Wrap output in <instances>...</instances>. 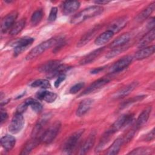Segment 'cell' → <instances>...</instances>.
I'll list each match as a JSON object with an SVG mask.
<instances>
[{
	"mask_svg": "<svg viewBox=\"0 0 155 155\" xmlns=\"http://www.w3.org/2000/svg\"><path fill=\"white\" fill-rule=\"evenodd\" d=\"M154 50L155 47L154 45L143 48L135 53L134 55V58L136 60H142L146 59L152 55L154 53Z\"/></svg>",
	"mask_w": 155,
	"mask_h": 155,
	"instance_id": "obj_15",
	"label": "cell"
},
{
	"mask_svg": "<svg viewBox=\"0 0 155 155\" xmlns=\"http://www.w3.org/2000/svg\"><path fill=\"white\" fill-rule=\"evenodd\" d=\"M18 12L16 11H13L9 14L7 15L2 20L1 28L2 32H6L8 30L11 29L13 25L15 24V22L18 17Z\"/></svg>",
	"mask_w": 155,
	"mask_h": 155,
	"instance_id": "obj_10",
	"label": "cell"
},
{
	"mask_svg": "<svg viewBox=\"0 0 155 155\" xmlns=\"http://www.w3.org/2000/svg\"><path fill=\"white\" fill-rule=\"evenodd\" d=\"M61 62L59 60H52L49 61L47 62L42 64L38 68L39 71L41 72H44L46 73H48L50 71H53L59 65H60Z\"/></svg>",
	"mask_w": 155,
	"mask_h": 155,
	"instance_id": "obj_23",
	"label": "cell"
},
{
	"mask_svg": "<svg viewBox=\"0 0 155 155\" xmlns=\"http://www.w3.org/2000/svg\"><path fill=\"white\" fill-rule=\"evenodd\" d=\"M130 40V35L128 33H124L114 39L110 45L111 48L124 46Z\"/></svg>",
	"mask_w": 155,
	"mask_h": 155,
	"instance_id": "obj_22",
	"label": "cell"
},
{
	"mask_svg": "<svg viewBox=\"0 0 155 155\" xmlns=\"http://www.w3.org/2000/svg\"><path fill=\"white\" fill-rule=\"evenodd\" d=\"M80 2L77 1H65L63 4V13L67 15L71 14L76 11L80 7Z\"/></svg>",
	"mask_w": 155,
	"mask_h": 155,
	"instance_id": "obj_20",
	"label": "cell"
},
{
	"mask_svg": "<svg viewBox=\"0 0 155 155\" xmlns=\"http://www.w3.org/2000/svg\"><path fill=\"white\" fill-rule=\"evenodd\" d=\"M151 111V107H148L144 109L142 113L139 114L136 123L135 127L136 130H138L142 127L147 122V120L149 119L150 113Z\"/></svg>",
	"mask_w": 155,
	"mask_h": 155,
	"instance_id": "obj_16",
	"label": "cell"
},
{
	"mask_svg": "<svg viewBox=\"0 0 155 155\" xmlns=\"http://www.w3.org/2000/svg\"><path fill=\"white\" fill-rule=\"evenodd\" d=\"M138 84V82H133L129 84L116 92L113 95V97L115 99H120L128 96L137 87Z\"/></svg>",
	"mask_w": 155,
	"mask_h": 155,
	"instance_id": "obj_12",
	"label": "cell"
},
{
	"mask_svg": "<svg viewBox=\"0 0 155 155\" xmlns=\"http://www.w3.org/2000/svg\"><path fill=\"white\" fill-rule=\"evenodd\" d=\"M57 13H58V8L55 7H52L50 12L49 16L48 17V21L50 22H54L57 18Z\"/></svg>",
	"mask_w": 155,
	"mask_h": 155,
	"instance_id": "obj_39",
	"label": "cell"
},
{
	"mask_svg": "<svg viewBox=\"0 0 155 155\" xmlns=\"http://www.w3.org/2000/svg\"><path fill=\"white\" fill-rule=\"evenodd\" d=\"M43 17V11L41 9L36 10L31 17V24L33 26L38 25L41 21Z\"/></svg>",
	"mask_w": 155,
	"mask_h": 155,
	"instance_id": "obj_34",
	"label": "cell"
},
{
	"mask_svg": "<svg viewBox=\"0 0 155 155\" xmlns=\"http://www.w3.org/2000/svg\"><path fill=\"white\" fill-rule=\"evenodd\" d=\"M25 102L28 104V106L31 107L33 111L36 113H40L42 110V104L38 102L37 100L34 99L33 98H28L25 100Z\"/></svg>",
	"mask_w": 155,
	"mask_h": 155,
	"instance_id": "obj_31",
	"label": "cell"
},
{
	"mask_svg": "<svg viewBox=\"0 0 155 155\" xmlns=\"http://www.w3.org/2000/svg\"><path fill=\"white\" fill-rule=\"evenodd\" d=\"M155 38V30L154 28L150 30V31L147 33L142 38L140 39L138 43L139 47H143L148 45V44L151 43L152 41H154Z\"/></svg>",
	"mask_w": 155,
	"mask_h": 155,
	"instance_id": "obj_24",
	"label": "cell"
},
{
	"mask_svg": "<svg viewBox=\"0 0 155 155\" xmlns=\"http://www.w3.org/2000/svg\"><path fill=\"white\" fill-rule=\"evenodd\" d=\"M113 35V33L107 30L97 37L94 41V43L96 45H102L108 42L112 38Z\"/></svg>",
	"mask_w": 155,
	"mask_h": 155,
	"instance_id": "obj_26",
	"label": "cell"
},
{
	"mask_svg": "<svg viewBox=\"0 0 155 155\" xmlns=\"http://www.w3.org/2000/svg\"><path fill=\"white\" fill-rule=\"evenodd\" d=\"M41 142V140L38 139H34L31 138V140H28L24 147L21 154H29L33 148H35L38 143Z\"/></svg>",
	"mask_w": 155,
	"mask_h": 155,
	"instance_id": "obj_27",
	"label": "cell"
},
{
	"mask_svg": "<svg viewBox=\"0 0 155 155\" xmlns=\"http://www.w3.org/2000/svg\"><path fill=\"white\" fill-rule=\"evenodd\" d=\"M24 122L22 114L16 113L9 124L8 131L12 134H17L19 133L24 127Z\"/></svg>",
	"mask_w": 155,
	"mask_h": 155,
	"instance_id": "obj_7",
	"label": "cell"
},
{
	"mask_svg": "<svg viewBox=\"0 0 155 155\" xmlns=\"http://www.w3.org/2000/svg\"><path fill=\"white\" fill-rule=\"evenodd\" d=\"M65 78H66V76H65V74H62L59 75V76L58 77L57 79H56V80L55 81V82H54V87H55L56 88L59 87V85H61V84L65 79Z\"/></svg>",
	"mask_w": 155,
	"mask_h": 155,
	"instance_id": "obj_41",
	"label": "cell"
},
{
	"mask_svg": "<svg viewBox=\"0 0 155 155\" xmlns=\"http://www.w3.org/2000/svg\"><path fill=\"white\" fill-rule=\"evenodd\" d=\"M35 39L31 37H23L15 41L12 45L14 47V56H17L29 47L34 42Z\"/></svg>",
	"mask_w": 155,
	"mask_h": 155,
	"instance_id": "obj_5",
	"label": "cell"
},
{
	"mask_svg": "<svg viewBox=\"0 0 155 155\" xmlns=\"http://www.w3.org/2000/svg\"><path fill=\"white\" fill-rule=\"evenodd\" d=\"M36 97L39 100L44 101L48 103H52L56 99L57 94L51 91L42 90L38 91L36 94Z\"/></svg>",
	"mask_w": 155,
	"mask_h": 155,
	"instance_id": "obj_19",
	"label": "cell"
},
{
	"mask_svg": "<svg viewBox=\"0 0 155 155\" xmlns=\"http://www.w3.org/2000/svg\"><path fill=\"white\" fill-rule=\"evenodd\" d=\"M15 143L16 139L12 135L7 134L2 137L1 139V144L6 151H9L12 150L15 147Z\"/></svg>",
	"mask_w": 155,
	"mask_h": 155,
	"instance_id": "obj_21",
	"label": "cell"
},
{
	"mask_svg": "<svg viewBox=\"0 0 155 155\" xmlns=\"http://www.w3.org/2000/svg\"><path fill=\"white\" fill-rule=\"evenodd\" d=\"M84 133V129H80L70 135L65 141L62 146L63 153L66 154L71 153Z\"/></svg>",
	"mask_w": 155,
	"mask_h": 155,
	"instance_id": "obj_4",
	"label": "cell"
},
{
	"mask_svg": "<svg viewBox=\"0 0 155 155\" xmlns=\"http://www.w3.org/2000/svg\"><path fill=\"white\" fill-rule=\"evenodd\" d=\"M154 8H155V2H153L150 4L136 16L135 18V21L137 22H143L150 16V15L154 10Z\"/></svg>",
	"mask_w": 155,
	"mask_h": 155,
	"instance_id": "obj_18",
	"label": "cell"
},
{
	"mask_svg": "<svg viewBox=\"0 0 155 155\" xmlns=\"http://www.w3.org/2000/svg\"><path fill=\"white\" fill-rule=\"evenodd\" d=\"M133 61V57L128 55L125 56L118 61H117L116 62H114L110 68L109 71L111 73H118L123 70L127 68L131 63Z\"/></svg>",
	"mask_w": 155,
	"mask_h": 155,
	"instance_id": "obj_8",
	"label": "cell"
},
{
	"mask_svg": "<svg viewBox=\"0 0 155 155\" xmlns=\"http://www.w3.org/2000/svg\"><path fill=\"white\" fill-rule=\"evenodd\" d=\"M127 47H125V45L122 46V47H120L112 48V50L110 52H108V54L106 55V58L108 59L113 58V57L118 55L119 54H120L124 50H127Z\"/></svg>",
	"mask_w": 155,
	"mask_h": 155,
	"instance_id": "obj_37",
	"label": "cell"
},
{
	"mask_svg": "<svg viewBox=\"0 0 155 155\" xmlns=\"http://www.w3.org/2000/svg\"><path fill=\"white\" fill-rule=\"evenodd\" d=\"M61 127V122L56 121L47 129L45 130L41 137V142L44 144H49L52 142L59 133Z\"/></svg>",
	"mask_w": 155,
	"mask_h": 155,
	"instance_id": "obj_3",
	"label": "cell"
},
{
	"mask_svg": "<svg viewBox=\"0 0 155 155\" xmlns=\"http://www.w3.org/2000/svg\"><path fill=\"white\" fill-rule=\"evenodd\" d=\"M96 31V28H93L90 31H89L88 32H87L86 34H85L78 42L77 46L82 47L85 45L86 44H87L91 40V39L93 37Z\"/></svg>",
	"mask_w": 155,
	"mask_h": 155,
	"instance_id": "obj_32",
	"label": "cell"
},
{
	"mask_svg": "<svg viewBox=\"0 0 155 155\" xmlns=\"http://www.w3.org/2000/svg\"><path fill=\"white\" fill-rule=\"evenodd\" d=\"M84 85H85L84 82H81L77 83L70 88L69 92L71 94H76L78 92H79L84 87Z\"/></svg>",
	"mask_w": 155,
	"mask_h": 155,
	"instance_id": "obj_38",
	"label": "cell"
},
{
	"mask_svg": "<svg viewBox=\"0 0 155 155\" xmlns=\"http://www.w3.org/2000/svg\"><path fill=\"white\" fill-rule=\"evenodd\" d=\"M96 140V133L93 131L88 136L87 139L84 142L82 145L81 146L79 154H86L94 145Z\"/></svg>",
	"mask_w": 155,
	"mask_h": 155,
	"instance_id": "obj_13",
	"label": "cell"
},
{
	"mask_svg": "<svg viewBox=\"0 0 155 155\" xmlns=\"http://www.w3.org/2000/svg\"><path fill=\"white\" fill-rule=\"evenodd\" d=\"M124 143V139L122 138H117L111 144V145L110 146V147L108 148L107 151L106 152V154L107 155H115L117 154L122 144Z\"/></svg>",
	"mask_w": 155,
	"mask_h": 155,
	"instance_id": "obj_25",
	"label": "cell"
},
{
	"mask_svg": "<svg viewBox=\"0 0 155 155\" xmlns=\"http://www.w3.org/2000/svg\"><path fill=\"white\" fill-rule=\"evenodd\" d=\"M70 68V67L61 64L58 67H56L55 69H54L53 71H50L48 73H47V76L49 78H53L56 76H59V75L62 74H65L64 73L68 70Z\"/></svg>",
	"mask_w": 155,
	"mask_h": 155,
	"instance_id": "obj_29",
	"label": "cell"
},
{
	"mask_svg": "<svg viewBox=\"0 0 155 155\" xmlns=\"http://www.w3.org/2000/svg\"><path fill=\"white\" fill-rule=\"evenodd\" d=\"M59 41L60 39H58L56 38H51L41 43L40 44L34 47V48H33L29 52V53L26 56V59L29 61L35 59L48 48L54 45H56Z\"/></svg>",
	"mask_w": 155,
	"mask_h": 155,
	"instance_id": "obj_2",
	"label": "cell"
},
{
	"mask_svg": "<svg viewBox=\"0 0 155 155\" xmlns=\"http://www.w3.org/2000/svg\"><path fill=\"white\" fill-rule=\"evenodd\" d=\"M112 135L113 134L111 133L108 130H107L105 132V133L103 134L101 139H100V141L96 147V152H99L103 150V148L110 141V139H111V137L112 136Z\"/></svg>",
	"mask_w": 155,
	"mask_h": 155,
	"instance_id": "obj_28",
	"label": "cell"
},
{
	"mask_svg": "<svg viewBox=\"0 0 155 155\" xmlns=\"http://www.w3.org/2000/svg\"><path fill=\"white\" fill-rule=\"evenodd\" d=\"M104 49L105 47H102L93 51L83 58L79 62V64L81 65H86L93 62L103 52Z\"/></svg>",
	"mask_w": 155,
	"mask_h": 155,
	"instance_id": "obj_17",
	"label": "cell"
},
{
	"mask_svg": "<svg viewBox=\"0 0 155 155\" xmlns=\"http://www.w3.org/2000/svg\"><path fill=\"white\" fill-rule=\"evenodd\" d=\"M0 122L1 125H2L4 122L6 121V120L8 118V114L7 112L5 111V110H3L2 108L1 109V115H0Z\"/></svg>",
	"mask_w": 155,
	"mask_h": 155,
	"instance_id": "obj_42",
	"label": "cell"
},
{
	"mask_svg": "<svg viewBox=\"0 0 155 155\" xmlns=\"http://www.w3.org/2000/svg\"><path fill=\"white\" fill-rule=\"evenodd\" d=\"M110 2H111L110 1L108 0H97V1H94V2L96 4H99V5H104V4H108Z\"/></svg>",
	"mask_w": 155,
	"mask_h": 155,
	"instance_id": "obj_45",
	"label": "cell"
},
{
	"mask_svg": "<svg viewBox=\"0 0 155 155\" xmlns=\"http://www.w3.org/2000/svg\"><path fill=\"white\" fill-rule=\"evenodd\" d=\"M30 86L34 88H49L51 87V84L50 82L47 79H39L33 81L31 84Z\"/></svg>",
	"mask_w": 155,
	"mask_h": 155,
	"instance_id": "obj_33",
	"label": "cell"
},
{
	"mask_svg": "<svg viewBox=\"0 0 155 155\" xmlns=\"http://www.w3.org/2000/svg\"><path fill=\"white\" fill-rule=\"evenodd\" d=\"M154 138V128H153L145 137V141H150L153 140Z\"/></svg>",
	"mask_w": 155,
	"mask_h": 155,
	"instance_id": "obj_43",
	"label": "cell"
},
{
	"mask_svg": "<svg viewBox=\"0 0 155 155\" xmlns=\"http://www.w3.org/2000/svg\"><path fill=\"white\" fill-rule=\"evenodd\" d=\"M110 82V79L108 78H102L97 79L92 84H91L81 94V95H85L91 93L96 91L99 90L102 88L104 86Z\"/></svg>",
	"mask_w": 155,
	"mask_h": 155,
	"instance_id": "obj_9",
	"label": "cell"
},
{
	"mask_svg": "<svg viewBox=\"0 0 155 155\" xmlns=\"http://www.w3.org/2000/svg\"><path fill=\"white\" fill-rule=\"evenodd\" d=\"M152 150L151 148H147V147H139L137 148L133 151H130L128 154H133V155H141V154H149L151 153Z\"/></svg>",
	"mask_w": 155,
	"mask_h": 155,
	"instance_id": "obj_36",
	"label": "cell"
},
{
	"mask_svg": "<svg viewBox=\"0 0 155 155\" xmlns=\"http://www.w3.org/2000/svg\"><path fill=\"white\" fill-rule=\"evenodd\" d=\"M93 103V100L90 98H87L82 101L76 110V116L78 117L83 116L90 110Z\"/></svg>",
	"mask_w": 155,
	"mask_h": 155,
	"instance_id": "obj_14",
	"label": "cell"
},
{
	"mask_svg": "<svg viewBox=\"0 0 155 155\" xmlns=\"http://www.w3.org/2000/svg\"><path fill=\"white\" fill-rule=\"evenodd\" d=\"M133 115L132 114H125L120 116L108 130L113 134L128 125L132 120Z\"/></svg>",
	"mask_w": 155,
	"mask_h": 155,
	"instance_id": "obj_6",
	"label": "cell"
},
{
	"mask_svg": "<svg viewBox=\"0 0 155 155\" xmlns=\"http://www.w3.org/2000/svg\"><path fill=\"white\" fill-rule=\"evenodd\" d=\"M128 21V18L127 16H123L116 19L109 25L108 30L111 31L114 34L118 33L127 25Z\"/></svg>",
	"mask_w": 155,
	"mask_h": 155,
	"instance_id": "obj_11",
	"label": "cell"
},
{
	"mask_svg": "<svg viewBox=\"0 0 155 155\" xmlns=\"http://www.w3.org/2000/svg\"><path fill=\"white\" fill-rule=\"evenodd\" d=\"M104 69V67H98V68H94V69L92 70L90 72H91V73H92V74H96V73H99L101 71L103 70Z\"/></svg>",
	"mask_w": 155,
	"mask_h": 155,
	"instance_id": "obj_46",
	"label": "cell"
},
{
	"mask_svg": "<svg viewBox=\"0 0 155 155\" xmlns=\"http://www.w3.org/2000/svg\"><path fill=\"white\" fill-rule=\"evenodd\" d=\"M25 19H20L19 21L15 22V24L13 25V27L10 29V34L12 36L18 35L23 30V28L25 27Z\"/></svg>",
	"mask_w": 155,
	"mask_h": 155,
	"instance_id": "obj_30",
	"label": "cell"
},
{
	"mask_svg": "<svg viewBox=\"0 0 155 155\" xmlns=\"http://www.w3.org/2000/svg\"><path fill=\"white\" fill-rule=\"evenodd\" d=\"M28 107V104L25 102V101L24 102H23L22 103H21L20 105H19L16 108V112L18 113H20V114H22L23 113H24L27 107Z\"/></svg>",
	"mask_w": 155,
	"mask_h": 155,
	"instance_id": "obj_40",
	"label": "cell"
},
{
	"mask_svg": "<svg viewBox=\"0 0 155 155\" xmlns=\"http://www.w3.org/2000/svg\"><path fill=\"white\" fill-rule=\"evenodd\" d=\"M154 24H155V22H154V18H151L150 20L149 21L148 23V25H147L148 28L150 30H151V29H153V28H154Z\"/></svg>",
	"mask_w": 155,
	"mask_h": 155,
	"instance_id": "obj_44",
	"label": "cell"
},
{
	"mask_svg": "<svg viewBox=\"0 0 155 155\" xmlns=\"http://www.w3.org/2000/svg\"><path fill=\"white\" fill-rule=\"evenodd\" d=\"M145 97V96H135L133 97L131 99H128L127 101H124L120 106V109H123L125 108L128 107V106L131 105L133 103L139 102L140 101H142L143 99H144Z\"/></svg>",
	"mask_w": 155,
	"mask_h": 155,
	"instance_id": "obj_35",
	"label": "cell"
},
{
	"mask_svg": "<svg viewBox=\"0 0 155 155\" xmlns=\"http://www.w3.org/2000/svg\"><path fill=\"white\" fill-rule=\"evenodd\" d=\"M104 12V8L99 5H93L88 7L80 12L74 15L71 20L70 22L72 24L77 25L82 23L84 21L98 16L102 13Z\"/></svg>",
	"mask_w": 155,
	"mask_h": 155,
	"instance_id": "obj_1",
	"label": "cell"
}]
</instances>
